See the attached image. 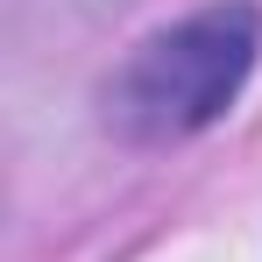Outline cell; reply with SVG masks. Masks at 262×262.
<instances>
[{"label": "cell", "mask_w": 262, "mask_h": 262, "mask_svg": "<svg viewBox=\"0 0 262 262\" xmlns=\"http://www.w3.org/2000/svg\"><path fill=\"white\" fill-rule=\"evenodd\" d=\"M262 50V21L248 0H213L184 14L177 29L149 36L114 78V121L135 142H177V135L213 128L248 85Z\"/></svg>", "instance_id": "6da1fadb"}]
</instances>
